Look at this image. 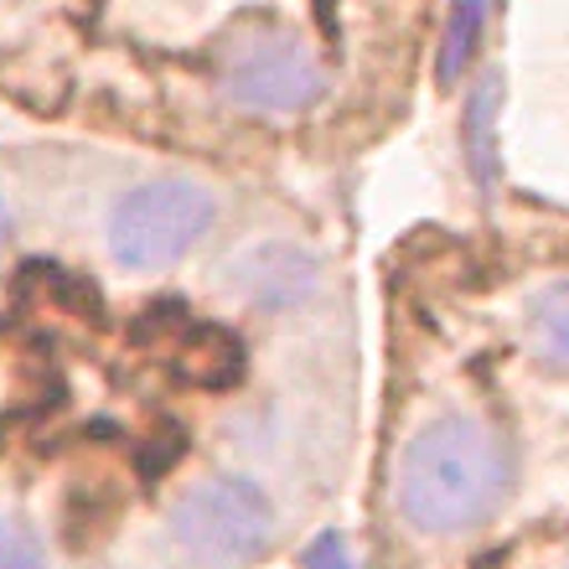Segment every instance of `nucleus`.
<instances>
[{
	"label": "nucleus",
	"mask_w": 569,
	"mask_h": 569,
	"mask_svg": "<svg viewBox=\"0 0 569 569\" xmlns=\"http://www.w3.org/2000/svg\"><path fill=\"white\" fill-rule=\"evenodd\" d=\"M512 492L508 440L477 415L420 425L393 471V502L420 533H466L487 523Z\"/></svg>",
	"instance_id": "f257e3e1"
},
{
	"label": "nucleus",
	"mask_w": 569,
	"mask_h": 569,
	"mask_svg": "<svg viewBox=\"0 0 569 569\" xmlns=\"http://www.w3.org/2000/svg\"><path fill=\"white\" fill-rule=\"evenodd\" d=\"M218 83L249 114H306L327 93V68L284 27H239L218 47Z\"/></svg>",
	"instance_id": "f03ea898"
},
{
	"label": "nucleus",
	"mask_w": 569,
	"mask_h": 569,
	"mask_svg": "<svg viewBox=\"0 0 569 569\" xmlns=\"http://www.w3.org/2000/svg\"><path fill=\"white\" fill-rule=\"evenodd\" d=\"M212 218H218V202L208 187L181 177L146 181L136 192H124L109 212V254L120 270H171L197 249Z\"/></svg>",
	"instance_id": "7ed1b4c3"
},
{
	"label": "nucleus",
	"mask_w": 569,
	"mask_h": 569,
	"mask_svg": "<svg viewBox=\"0 0 569 569\" xmlns=\"http://www.w3.org/2000/svg\"><path fill=\"white\" fill-rule=\"evenodd\" d=\"M171 539L197 565L239 569L274 543V508L249 477H212L177 502Z\"/></svg>",
	"instance_id": "20e7f679"
},
{
	"label": "nucleus",
	"mask_w": 569,
	"mask_h": 569,
	"mask_svg": "<svg viewBox=\"0 0 569 569\" xmlns=\"http://www.w3.org/2000/svg\"><path fill=\"white\" fill-rule=\"evenodd\" d=\"M233 290L259 311H284L316 290V259L296 243H264L233 264Z\"/></svg>",
	"instance_id": "39448f33"
},
{
	"label": "nucleus",
	"mask_w": 569,
	"mask_h": 569,
	"mask_svg": "<svg viewBox=\"0 0 569 569\" xmlns=\"http://www.w3.org/2000/svg\"><path fill=\"white\" fill-rule=\"evenodd\" d=\"M177 373L197 389H228L243 373V342L228 327H192L177 352Z\"/></svg>",
	"instance_id": "423d86ee"
},
{
	"label": "nucleus",
	"mask_w": 569,
	"mask_h": 569,
	"mask_svg": "<svg viewBox=\"0 0 569 569\" xmlns=\"http://www.w3.org/2000/svg\"><path fill=\"white\" fill-rule=\"evenodd\" d=\"M497 104H502V73H481V83L471 89V104L461 114L466 166H471L481 192L497 187Z\"/></svg>",
	"instance_id": "0eeeda50"
},
{
	"label": "nucleus",
	"mask_w": 569,
	"mask_h": 569,
	"mask_svg": "<svg viewBox=\"0 0 569 569\" xmlns=\"http://www.w3.org/2000/svg\"><path fill=\"white\" fill-rule=\"evenodd\" d=\"M528 337H533V352H539L543 368L569 373V280L543 290L533 300V316H528Z\"/></svg>",
	"instance_id": "6e6552de"
},
{
	"label": "nucleus",
	"mask_w": 569,
	"mask_h": 569,
	"mask_svg": "<svg viewBox=\"0 0 569 569\" xmlns=\"http://www.w3.org/2000/svg\"><path fill=\"white\" fill-rule=\"evenodd\" d=\"M481 21H487V0H456L450 6L446 37H440V89H450L466 73V62L477 58Z\"/></svg>",
	"instance_id": "1a4fd4ad"
},
{
	"label": "nucleus",
	"mask_w": 569,
	"mask_h": 569,
	"mask_svg": "<svg viewBox=\"0 0 569 569\" xmlns=\"http://www.w3.org/2000/svg\"><path fill=\"white\" fill-rule=\"evenodd\" d=\"M0 569H47L42 543L31 539L21 523H0Z\"/></svg>",
	"instance_id": "9d476101"
},
{
	"label": "nucleus",
	"mask_w": 569,
	"mask_h": 569,
	"mask_svg": "<svg viewBox=\"0 0 569 569\" xmlns=\"http://www.w3.org/2000/svg\"><path fill=\"white\" fill-rule=\"evenodd\" d=\"M306 569H358V559H352L342 533H321V539L306 549Z\"/></svg>",
	"instance_id": "9b49d317"
},
{
	"label": "nucleus",
	"mask_w": 569,
	"mask_h": 569,
	"mask_svg": "<svg viewBox=\"0 0 569 569\" xmlns=\"http://www.w3.org/2000/svg\"><path fill=\"white\" fill-rule=\"evenodd\" d=\"M6 239H11V208H6V197H0V249H6Z\"/></svg>",
	"instance_id": "f8f14e48"
}]
</instances>
